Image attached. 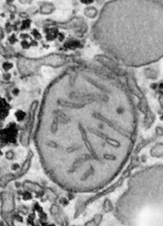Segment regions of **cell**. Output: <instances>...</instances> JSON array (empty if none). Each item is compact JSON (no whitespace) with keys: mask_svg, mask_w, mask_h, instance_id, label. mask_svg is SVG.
Here are the masks:
<instances>
[{"mask_svg":"<svg viewBox=\"0 0 163 226\" xmlns=\"http://www.w3.org/2000/svg\"><path fill=\"white\" fill-rule=\"evenodd\" d=\"M42 73H43L45 77L49 78L53 75V71L51 70V69H49V68H44L43 70H42Z\"/></svg>","mask_w":163,"mask_h":226,"instance_id":"1","label":"cell"}]
</instances>
